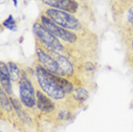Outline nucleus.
<instances>
[{"instance_id": "1", "label": "nucleus", "mask_w": 133, "mask_h": 132, "mask_svg": "<svg viewBox=\"0 0 133 132\" xmlns=\"http://www.w3.org/2000/svg\"><path fill=\"white\" fill-rule=\"evenodd\" d=\"M35 76H36V82L39 85V88L46 96H49L50 98L54 99L56 101L68 98L69 96L64 92L63 89L56 82L54 74L48 72L38 63L35 67Z\"/></svg>"}, {"instance_id": "2", "label": "nucleus", "mask_w": 133, "mask_h": 132, "mask_svg": "<svg viewBox=\"0 0 133 132\" xmlns=\"http://www.w3.org/2000/svg\"><path fill=\"white\" fill-rule=\"evenodd\" d=\"M33 32L36 38V42L40 43L43 48L50 52H57L66 55L68 57H71V53L68 46H65L61 41L54 36L53 34L43 26V24L37 19L33 25Z\"/></svg>"}, {"instance_id": "3", "label": "nucleus", "mask_w": 133, "mask_h": 132, "mask_svg": "<svg viewBox=\"0 0 133 132\" xmlns=\"http://www.w3.org/2000/svg\"><path fill=\"white\" fill-rule=\"evenodd\" d=\"M42 13L44 14L48 18H50L54 23H56L58 26L62 28L75 31L78 33L87 32L86 26L72 14L46 6L43 8Z\"/></svg>"}, {"instance_id": "4", "label": "nucleus", "mask_w": 133, "mask_h": 132, "mask_svg": "<svg viewBox=\"0 0 133 132\" xmlns=\"http://www.w3.org/2000/svg\"><path fill=\"white\" fill-rule=\"evenodd\" d=\"M43 26L45 27L49 32L53 34L54 36H56L61 42L66 43L68 45H73L77 47L81 44L82 42V37L84 34H87L88 32H83V33H78L75 31H71V30H68L65 28L58 26L56 23H54L52 20L48 18V17L42 13L40 17L38 18Z\"/></svg>"}, {"instance_id": "5", "label": "nucleus", "mask_w": 133, "mask_h": 132, "mask_svg": "<svg viewBox=\"0 0 133 132\" xmlns=\"http://www.w3.org/2000/svg\"><path fill=\"white\" fill-rule=\"evenodd\" d=\"M31 75L29 71L23 68L21 78L18 82V89H19V100L21 101L24 108L33 109L37 105V96L36 89L31 80Z\"/></svg>"}, {"instance_id": "6", "label": "nucleus", "mask_w": 133, "mask_h": 132, "mask_svg": "<svg viewBox=\"0 0 133 132\" xmlns=\"http://www.w3.org/2000/svg\"><path fill=\"white\" fill-rule=\"evenodd\" d=\"M36 62L40 66L43 67L45 70H47L48 72L55 74V75H60L65 77L62 69H60L59 65L57 64L53 57L51 56L50 53L44 49L38 42H36Z\"/></svg>"}, {"instance_id": "7", "label": "nucleus", "mask_w": 133, "mask_h": 132, "mask_svg": "<svg viewBox=\"0 0 133 132\" xmlns=\"http://www.w3.org/2000/svg\"><path fill=\"white\" fill-rule=\"evenodd\" d=\"M42 3L46 7L62 10L72 15L79 12L80 4L77 0H41Z\"/></svg>"}, {"instance_id": "8", "label": "nucleus", "mask_w": 133, "mask_h": 132, "mask_svg": "<svg viewBox=\"0 0 133 132\" xmlns=\"http://www.w3.org/2000/svg\"><path fill=\"white\" fill-rule=\"evenodd\" d=\"M37 96V109L43 114H52L56 111V105L52 101V98L46 96L44 93L38 88L36 90Z\"/></svg>"}, {"instance_id": "9", "label": "nucleus", "mask_w": 133, "mask_h": 132, "mask_svg": "<svg viewBox=\"0 0 133 132\" xmlns=\"http://www.w3.org/2000/svg\"><path fill=\"white\" fill-rule=\"evenodd\" d=\"M0 82H1V89H3L9 96H13L12 90V80L10 77V72L7 64L3 61L0 63Z\"/></svg>"}, {"instance_id": "10", "label": "nucleus", "mask_w": 133, "mask_h": 132, "mask_svg": "<svg viewBox=\"0 0 133 132\" xmlns=\"http://www.w3.org/2000/svg\"><path fill=\"white\" fill-rule=\"evenodd\" d=\"M70 100L68 101H72L73 103H84L89 97V91L85 87H77L74 88L72 93L68 96Z\"/></svg>"}, {"instance_id": "11", "label": "nucleus", "mask_w": 133, "mask_h": 132, "mask_svg": "<svg viewBox=\"0 0 133 132\" xmlns=\"http://www.w3.org/2000/svg\"><path fill=\"white\" fill-rule=\"evenodd\" d=\"M7 66H8V69H9L12 82L18 83L20 78H21V74H22L24 66H22V65H20L18 63H16V62H13V61H9L7 63Z\"/></svg>"}, {"instance_id": "12", "label": "nucleus", "mask_w": 133, "mask_h": 132, "mask_svg": "<svg viewBox=\"0 0 133 132\" xmlns=\"http://www.w3.org/2000/svg\"><path fill=\"white\" fill-rule=\"evenodd\" d=\"M71 119H72V114L70 112V110L66 109V108H61L57 111L56 120L58 122H68V121H70Z\"/></svg>"}, {"instance_id": "13", "label": "nucleus", "mask_w": 133, "mask_h": 132, "mask_svg": "<svg viewBox=\"0 0 133 132\" xmlns=\"http://www.w3.org/2000/svg\"><path fill=\"white\" fill-rule=\"evenodd\" d=\"M2 25L4 27H6L7 29L11 30V31H13V32H16L17 31V21L14 19V17L12 15H10L8 18L4 20L3 22H2Z\"/></svg>"}, {"instance_id": "14", "label": "nucleus", "mask_w": 133, "mask_h": 132, "mask_svg": "<svg viewBox=\"0 0 133 132\" xmlns=\"http://www.w3.org/2000/svg\"><path fill=\"white\" fill-rule=\"evenodd\" d=\"M83 69L87 72H94L96 70V65L92 61H86L83 65Z\"/></svg>"}, {"instance_id": "15", "label": "nucleus", "mask_w": 133, "mask_h": 132, "mask_svg": "<svg viewBox=\"0 0 133 132\" xmlns=\"http://www.w3.org/2000/svg\"><path fill=\"white\" fill-rule=\"evenodd\" d=\"M127 61L128 62H130L131 60L133 59V37L132 39H131V41H130V43L127 44Z\"/></svg>"}, {"instance_id": "16", "label": "nucleus", "mask_w": 133, "mask_h": 132, "mask_svg": "<svg viewBox=\"0 0 133 132\" xmlns=\"http://www.w3.org/2000/svg\"><path fill=\"white\" fill-rule=\"evenodd\" d=\"M77 1H80L82 4H88V1H89V0H77Z\"/></svg>"}, {"instance_id": "17", "label": "nucleus", "mask_w": 133, "mask_h": 132, "mask_svg": "<svg viewBox=\"0 0 133 132\" xmlns=\"http://www.w3.org/2000/svg\"><path fill=\"white\" fill-rule=\"evenodd\" d=\"M13 2H14V5H15V7H17V0H13Z\"/></svg>"}, {"instance_id": "18", "label": "nucleus", "mask_w": 133, "mask_h": 132, "mask_svg": "<svg viewBox=\"0 0 133 132\" xmlns=\"http://www.w3.org/2000/svg\"><path fill=\"white\" fill-rule=\"evenodd\" d=\"M132 62H133V59H132V60H131V61H130L129 63H132Z\"/></svg>"}, {"instance_id": "19", "label": "nucleus", "mask_w": 133, "mask_h": 132, "mask_svg": "<svg viewBox=\"0 0 133 132\" xmlns=\"http://www.w3.org/2000/svg\"><path fill=\"white\" fill-rule=\"evenodd\" d=\"M132 29H133V25H132Z\"/></svg>"}]
</instances>
